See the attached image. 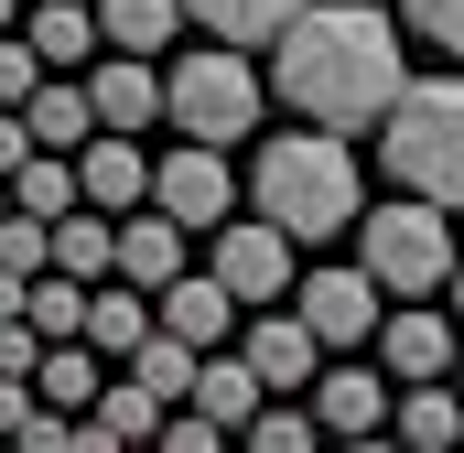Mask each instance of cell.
<instances>
[{"mask_svg":"<svg viewBox=\"0 0 464 453\" xmlns=\"http://www.w3.org/2000/svg\"><path fill=\"white\" fill-rule=\"evenodd\" d=\"M270 87H281V109H303L314 130H367V119L400 109V87H411V33L378 11V0H303V22L281 33V54H270Z\"/></svg>","mask_w":464,"mask_h":453,"instance_id":"6da1fadb","label":"cell"},{"mask_svg":"<svg viewBox=\"0 0 464 453\" xmlns=\"http://www.w3.org/2000/svg\"><path fill=\"white\" fill-rule=\"evenodd\" d=\"M248 206L281 226L292 248H314V237H346V226L367 217L356 140H335V130H270V140H259V162H248Z\"/></svg>","mask_w":464,"mask_h":453,"instance_id":"7a4b0ae2","label":"cell"},{"mask_svg":"<svg viewBox=\"0 0 464 453\" xmlns=\"http://www.w3.org/2000/svg\"><path fill=\"white\" fill-rule=\"evenodd\" d=\"M378 162L400 173L411 206H443V217L464 206V65L400 87V109L378 119Z\"/></svg>","mask_w":464,"mask_h":453,"instance_id":"3957f363","label":"cell"},{"mask_svg":"<svg viewBox=\"0 0 464 453\" xmlns=\"http://www.w3.org/2000/svg\"><path fill=\"white\" fill-rule=\"evenodd\" d=\"M259 65L248 54H227V43H195V54H173L162 65V119L195 140V151H227V140H248L259 130Z\"/></svg>","mask_w":464,"mask_h":453,"instance_id":"277c9868","label":"cell"},{"mask_svg":"<svg viewBox=\"0 0 464 453\" xmlns=\"http://www.w3.org/2000/svg\"><path fill=\"white\" fill-rule=\"evenodd\" d=\"M356 237H367V259H356V270H367L389 303H432V292L454 281V259H464V248H454V217H443V206H411V195L367 206Z\"/></svg>","mask_w":464,"mask_h":453,"instance_id":"5b68a950","label":"cell"},{"mask_svg":"<svg viewBox=\"0 0 464 453\" xmlns=\"http://www.w3.org/2000/svg\"><path fill=\"white\" fill-rule=\"evenodd\" d=\"M292 281H303V270H292V237L270 217H227L217 226V292H227L237 313H281Z\"/></svg>","mask_w":464,"mask_h":453,"instance_id":"8992f818","label":"cell"},{"mask_svg":"<svg viewBox=\"0 0 464 453\" xmlns=\"http://www.w3.org/2000/svg\"><path fill=\"white\" fill-rule=\"evenodd\" d=\"M151 217H173L184 237H195V226H227V217H237V173H227V151L173 140V151L151 162Z\"/></svg>","mask_w":464,"mask_h":453,"instance_id":"52a82bcc","label":"cell"},{"mask_svg":"<svg viewBox=\"0 0 464 453\" xmlns=\"http://www.w3.org/2000/svg\"><path fill=\"white\" fill-rule=\"evenodd\" d=\"M378 378L389 389H443L454 378V313H432V303H400V313H378Z\"/></svg>","mask_w":464,"mask_h":453,"instance_id":"ba28073f","label":"cell"},{"mask_svg":"<svg viewBox=\"0 0 464 453\" xmlns=\"http://www.w3.org/2000/svg\"><path fill=\"white\" fill-rule=\"evenodd\" d=\"M292 313H303V335L324 345V356H346V345L378 335V281L367 270H303L292 281Z\"/></svg>","mask_w":464,"mask_h":453,"instance_id":"9c48e42d","label":"cell"},{"mask_svg":"<svg viewBox=\"0 0 464 453\" xmlns=\"http://www.w3.org/2000/svg\"><path fill=\"white\" fill-rule=\"evenodd\" d=\"M303 410H314V432H324V443H367V432H389L400 389H389L367 356H346V367H324V378L303 389Z\"/></svg>","mask_w":464,"mask_h":453,"instance_id":"30bf717a","label":"cell"},{"mask_svg":"<svg viewBox=\"0 0 464 453\" xmlns=\"http://www.w3.org/2000/svg\"><path fill=\"white\" fill-rule=\"evenodd\" d=\"M237 356H248V378H259L270 400L324 378V345L303 335V313H292V303H281V313H248V324H237Z\"/></svg>","mask_w":464,"mask_h":453,"instance_id":"8fae6325","label":"cell"},{"mask_svg":"<svg viewBox=\"0 0 464 453\" xmlns=\"http://www.w3.org/2000/svg\"><path fill=\"white\" fill-rule=\"evenodd\" d=\"M76 206H87V217H109V226L130 217V206H151V151L98 130V140L76 151Z\"/></svg>","mask_w":464,"mask_h":453,"instance_id":"7c38bea8","label":"cell"},{"mask_svg":"<svg viewBox=\"0 0 464 453\" xmlns=\"http://www.w3.org/2000/svg\"><path fill=\"white\" fill-rule=\"evenodd\" d=\"M76 87H87V109H98L109 140H130V130H151V119H162V65H140V54H98Z\"/></svg>","mask_w":464,"mask_h":453,"instance_id":"4fadbf2b","label":"cell"},{"mask_svg":"<svg viewBox=\"0 0 464 453\" xmlns=\"http://www.w3.org/2000/svg\"><path fill=\"white\" fill-rule=\"evenodd\" d=\"M151 335H173V345H195V356H217V345L237 335V303L217 292V270H184L173 292H151Z\"/></svg>","mask_w":464,"mask_h":453,"instance_id":"5bb4252c","label":"cell"},{"mask_svg":"<svg viewBox=\"0 0 464 453\" xmlns=\"http://www.w3.org/2000/svg\"><path fill=\"white\" fill-rule=\"evenodd\" d=\"M184 410H195V421H217V432L237 443V432L270 410V389L248 378V356H237V345H217V356H195V400H184Z\"/></svg>","mask_w":464,"mask_h":453,"instance_id":"9a60e30c","label":"cell"},{"mask_svg":"<svg viewBox=\"0 0 464 453\" xmlns=\"http://www.w3.org/2000/svg\"><path fill=\"white\" fill-rule=\"evenodd\" d=\"M22 43H33L44 76H87V65H98V0H44V11H22Z\"/></svg>","mask_w":464,"mask_h":453,"instance_id":"2e32d148","label":"cell"},{"mask_svg":"<svg viewBox=\"0 0 464 453\" xmlns=\"http://www.w3.org/2000/svg\"><path fill=\"white\" fill-rule=\"evenodd\" d=\"M109 281H130V292H173V281H184V226H173V217H119Z\"/></svg>","mask_w":464,"mask_h":453,"instance_id":"e0dca14e","label":"cell"},{"mask_svg":"<svg viewBox=\"0 0 464 453\" xmlns=\"http://www.w3.org/2000/svg\"><path fill=\"white\" fill-rule=\"evenodd\" d=\"M140 345H151V292L98 281V292H87V356H98V367H130Z\"/></svg>","mask_w":464,"mask_h":453,"instance_id":"ac0fdd59","label":"cell"},{"mask_svg":"<svg viewBox=\"0 0 464 453\" xmlns=\"http://www.w3.org/2000/svg\"><path fill=\"white\" fill-rule=\"evenodd\" d=\"M22 130H33V151L76 162V151L98 140V109H87V87H76V76H44V87H33V109H22Z\"/></svg>","mask_w":464,"mask_h":453,"instance_id":"d6986e66","label":"cell"},{"mask_svg":"<svg viewBox=\"0 0 464 453\" xmlns=\"http://www.w3.org/2000/svg\"><path fill=\"white\" fill-rule=\"evenodd\" d=\"M389 443H400V453H464V400H454V378H443V389H400Z\"/></svg>","mask_w":464,"mask_h":453,"instance_id":"ffe728a7","label":"cell"},{"mask_svg":"<svg viewBox=\"0 0 464 453\" xmlns=\"http://www.w3.org/2000/svg\"><path fill=\"white\" fill-rule=\"evenodd\" d=\"M98 389H109V367H98L87 345H44V367H33V400H44L54 421H87V410H98Z\"/></svg>","mask_w":464,"mask_h":453,"instance_id":"44dd1931","label":"cell"},{"mask_svg":"<svg viewBox=\"0 0 464 453\" xmlns=\"http://www.w3.org/2000/svg\"><path fill=\"white\" fill-rule=\"evenodd\" d=\"M173 22H184V0H98V54H162L173 43Z\"/></svg>","mask_w":464,"mask_h":453,"instance_id":"7402d4cb","label":"cell"},{"mask_svg":"<svg viewBox=\"0 0 464 453\" xmlns=\"http://www.w3.org/2000/svg\"><path fill=\"white\" fill-rule=\"evenodd\" d=\"M184 11H195V22H206L227 54H248V43H281V33L303 22V0H184Z\"/></svg>","mask_w":464,"mask_h":453,"instance_id":"603a6c76","label":"cell"},{"mask_svg":"<svg viewBox=\"0 0 464 453\" xmlns=\"http://www.w3.org/2000/svg\"><path fill=\"white\" fill-rule=\"evenodd\" d=\"M11 217H33V226H65V217H87V206H76V162L33 151V162L11 173Z\"/></svg>","mask_w":464,"mask_h":453,"instance_id":"cb8c5ba5","label":"cell"},{"mask_svg":"<svg viewBox=\"0 0 464 453\" xmlns=\"http://www.w3.org/2000/svg\"><path fill=\"white\" fill-rule=\"evenodd\" d=\"M22 324L44 345H87V281H65V270H44L33 292H22Z\"/></svg>","mask_w":464,"mask_h":453,"instance_id":"d4e9b609","label":"cell"},{"mask_svg":"<svg viewBox=\"0 0 464 453\" xmlns=\"http://www.w3.org/2000/svg\"><path fill=\"white\" fill-rule=\"evenodd\" d=\"M87 421H109V432H119V453H151V443H162V421H173V410H162V400H151L140 378H109Z\"/></svg>","mask_w":464,"mask_h":453,"instance_id":"484cf974","label":"cell"},{"mask_svg":"<svg viewBox=\"0 0 464 453\" xmlns=\"http://www.w3.org/2000/svg\"><path fill=\"white\" fill-rule=\"evenodd\" d=\"M119 378H140V389H151L162 410H184V400H195V345L151 335V345H140V356H130V367H119Z\"/></svg>","mask_w":464,"mask_h":453,"instance_id":"4316f807","label":"cell"},{"mask_svg":"<svg viewBox=\"0 0 464 453\" xmlns=\"http://www.w3.org/2000/svg\"><path fill=\"white\" fill-rule=\"evenodd\" d=\"M109 248H119L109 217H65V226H54V270H65V281H87V292L109 281Z\"/></svg>","mask_w":464,"mask_h":453,"instance_id":"83f0119b","label":"cell"},{"mask_svg":"<svg viewBox=\"0 0 464 453\" xmlns=\"http://www.w3.org/2000/svg\"><path fill=\"white\" fill-rule=\"evenodd\" d=\"M237 453H324V432H314V410H303V400H270V410L237 432Z\"/></svg>","mask_w":464,"mask_h":453,"instance_id":"f1b7e54d","label":"cell"},{"mask_svg":"<svg viewBox=\"0 0 464 453\" xmlns=\"http://www.w3.org/2000/svg\"><path fill=\"white\" fill-rule=\"evenodd\" d=\"M44 270H54V226H33V217H0V281H22V292H33Z\"/></svg>","mask_w":464,"mask_h":453,"instance_id":"f546056e","label":"cell"},{"mask_svg":"<svg viewBox=\"0 0 464 453\" xmlns=\"http://www.w3.org/2000/svg\"><path fill=\"white\" fill-rule=\"evenodd\" d=\"M411 43H432L443 65H464V0H411Z\"/></svg>","mask_w":464,"mask_h":453,"instance_id":"4dcf8cb0","label":"cell"},{"mask_svg":"<svg viewBox=\"0 0 464 453\" xmlns=\"http://www.w3.org/2000/svg\"><path fill=\"white\" fill-rule=\"evenodd\" d=\"M33 87H44V65H33V43H22V33H0V109L22 119V109H33Z\"/></svg>","mask_w":464,"mask_h":453,"instance_id":"1f68e13d","label":"cell"},{"mask_svg":"<svg viewBox=\"0 0 464 453\" xmlns=\"http://www.w3.org/2000/svg\"><path fill=\"white\" fill-rule=\"evenodd\" d=\"M151 453H237L227 432H217V421H195V410H173V421H162V443Z\"/></svg>","mask_w":464,"mask_h":453,"instance_id":"d6a6232c","label":"cell"},{"mask_svg":"<svg viewBox=\"0 0 464 453\" xmlns=\"http://www.w3.org/2000/svg\"><path fill=\"white\" fill-rule=\"evenodd\" d=\"M33 367H44V335L22 313H0V378H33Z\"/></svg>","mask_w":464,"mask_h":453,"instance_id":"836d02e7","label":"cell"},{"mask_svg":"<svg viewBox=\"0 0 464 453\" xmlns=\"http://www.w3.org/2000/svg\"><path fill=\"white\" fill-rule=\"evenodd\" d=\"M33 410H44V400H33V378H0V443H11V432H22Z\"/></svg>","mask_w":464,"mask_h":453,"instance_id":"e575fe53","label":"cell"},{"mask_svg":"<svg viewBox=\"0 0 464 453\" xmlns=\"http://www.w3.org/2000/svg\"><path fill=\"white\" fill-rule=\"evenodd\" d=\"M22 162H33V130H22V119L0 109V184H11V173H22Z\"/></svg>","mask_w":464,"mask_h":453,"instance_id":"d590c367","label":"cell"},{"mask_svg":"<svg viewBox=\"0 0 464 453\" xmlns=\"http://www.w3.org/2000/svg\"><path fill=\"white\" fill-rule=\"evenodd\" d=\"M65 453H119V432H109V421H76V443H65Z\"/></svg>","mask_w":464,"mask_h":453,"instance_id":"8d00e7d4","label":"cell"},{"mask_svg":"<svg viewBox=\"0 0 464 453\" xmlns=\"http://www.w3.org/2000/svg\"><path fill=\"white\" fill-rule=\"evenodd\" d=\"M335 453H400V443H389V432H367V443H335Z\"/></svg>","mask_w":464,"mask_h":453,"instance_id":"74e56055","label":"cell"},{"mask_svg":"<svg viewBox=\"0 0 464 453\" xmlns=\"http://www.w3.org/2000/svg\"><path fill=\"white\" fill-rule=\"evenodd\" d=\"M443 292H454V324H464V259H454V281H443Z\"/></svg>","mask_w":464,"mask_h":453,"instance_id":"f35d334b","label":"cell"},{"mask_svg":"<svg viewBox=\"0 0 464 453\" xmlns=\"http://www.w3.org/2000/svg\"><path fill=\"white\" fill-rule=\"evenodd\" d=\"M0 33H22V0H0Z\"/></svg>","mask_w":464,"mask_h":453,"instance_id":"ab89813d","label":"cell"},{"mask_svg":"<svg viewBox=\"0 0 464 453\" xmlns=\"http://www.w3.org/2000/svg\"><path fill=\"white\" fill-rule=\"evenodd\" d=\"M454 400H464V356H454Z\"/></svg>","mask_w":464,"mask_h":453,"instance_id":"60d3db41","label":"cell"},{"mask_svg":"<svg viewBox=\"0 0 464 453\" xmlns=\"http://www.w3.org/2000/svg\"><path fill=\"white\" fill-rule=\"evenodd\" d=\"M0 217H11V184H0Z\"/></svg>","mask_w":464,"mask_h":453,"instance_id":"b9f144b4","label":"cell"},{"mask_svg":"<svg viewBox=\"0 0 464 453\" xmlns=\"http://www.w3.org/2000/svg\"><path fill=\"white\" fill-rule=\"evenodd\" d=\"M22 11H44V0H22Z\"/></svg>","mask_w":464,"mask_h":453,"instance_id":"7bdbcfd3","label":"cell"},{"mask_svg":"<svg viewBox=\"0 0 464 453\" xmlns=\"http://www.w3.org/2000/svg\"><path fill=\"white\" fill-rule=\"evenodd\" d=\"M0 453H11V443H0Z\"/></svg>","mask_w":464,"mask_h":453,"instance_id":"ee69618b","label":"cell"}]
</instances>
